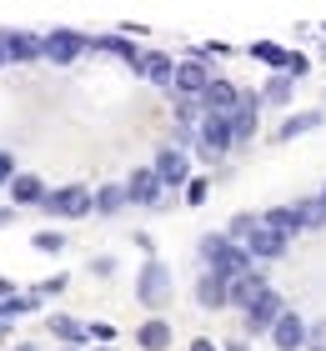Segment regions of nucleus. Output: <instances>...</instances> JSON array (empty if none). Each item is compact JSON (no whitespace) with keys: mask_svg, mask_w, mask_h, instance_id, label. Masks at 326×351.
Returning a JSON list of instances; mask_svg holds the SVG:
<instances>
[{"mask_svg":"<svg viewBox=\"0 0 326 351\" xmlns=\"http://www.w3.org/2000/svg\"><path fill=\"white\" fill-rule=\"evenodd\" d=\"M201 261H206V271H216L221 281H236L241 271L256 266V256L246 246H236L231 236H206V241H201Z\"/></svg>","mask_w":326,"mask_h":351,"instance_id":"nucleus-1","label":"nucleus"},{"mask_svg":"<svg viewBox=\"0 0 326 351\" xmlns=\"http://www.w3.org/2000/svg\"><path fill=\"white\" fill-rule=\"evenodd\" d=\"M196 131H201V156H211V161L236 146V125H231V116H216V110H206Z\"/></svg>","mask_w":326,"mask_h":351,"instance_id":"nucleus-2","label":"nucleus"},{"mask_svg":"<svg viewBox=\"0 0 326 351\" xmlns=\"http://www.w3.org/2000/svg\"><path fill=\"white\" fill-rule=\"evenodd\" d=\"M40 206H45L51 216H86L91 206H95V196H91L86 186H60V191H45Z\"/></svg>","mask_w":326,"mask_h":351,"instance_id":"nucleus-3","label":"nucleus"},{"mask_svg":"<svg viewBox=\"0 0 326 351\" xmlns=\"http://www.w3.org/2000/svg\"><path fill=\"white\" fill-rule=\"evenodd\" d=\"M136 291H141L145 306H166V296H171V271L161 266V261H145V266H141Z\"/></svg>","mask_w":326,"mask_h":351,"instance_id":"nucleus-4","label":"nucleus"},{"mask_svg":"<svg viewBox=\"0 0 326 351\" xmlns=\"http://www.w3.org/2000/svg\"><path fill=\"white\" fill-rule=\"evenodd\" d=\"M45 45V60H51V66H75V56L86 51V36H75V30H51V36L40 40Z\"/></svg>","mask_w":326,"mask_h":351,"instance_id":"nucleus-5","label":"nucleus"},{"mask_svg":"<svg viewBox=\"0 0 326 351\" xmlns=\"http://www.w3.org/2000/svg\"><path fill=\"white\" fill-rule=\"evenodd\" d=\"M0 45H5L10 66H36V60L45 56V45L36 36H25V30H0Z\"/></svg>","mask_w":326,"mask_h":351,"instance_id":"nucleus-6","label":"nucleus"},{"mask_svg":"<svg viewBox=\"0 0 326 351\" xmlns=\"http://www.w3.org/2000/svg\"><path fill=\"white\" fill-rule=\"evenodd\" d=\"M261 291H266V276H261V271L251 266V271H241V276H236L231 286H226V306H241V311H251Z\"/></svg>","mask_w":326,"mask_h":351,"instance_id":"nucleus-7","label":"nucleus"},{"mask_svg":"<svg viewBox=\"0 0 326 351\" xmlns=\"http://www.w3.org/2000/svg\"><path fill=\"white\" fill-rule=\"evenodd\" d=\"M161 191H166V181H161V171H156V166H141V171L126 181V196L136 201V206H156V201H161Z\"/></svg>","mask_w":326,"mask_h":351,"instance_id":"nucleus-8","label":"nucleus"},{"mask_svg":"<svg viewBox=\"0 0 326 351\" xmlns=\"http://www.w3.org/2000/svg\"><path fill=\"white\" fill-rule=\"evenodd\" d=\"M281 311H286V301H281V296H276L271 286H266V291L256 296V306L246 311V331H271L276 322H281Z\"/></svg>","mask_w":326,"mask_h":351,"instance_id":"nucleus-9","label":"nucleus"},{"mask_svg":"<svg viewBox=\"0 0 326 351\" xmlns=\"http://www.w3.org/2000/svg\"><path fill=\"white\" fill-rule=\"evenodd\" d=\"M286 241H291V236H281L276 226H266V221H256V231L246 236V251L256 261H271V256H281V251H286Z\"/></svg>","mask_w":326,"mask_h":351,"instance_id":"nucleus-10","label":"nucleus"},{"mask_svg":"<svg viewBox=\"0 0 326 351\" xmlns=\"http://www.w3.org/2000/svg\"><path fill=\"white\" fill-rule=\"evenodd\" d=\"M136 75H145V81H156V86H176V60L161 56V51H141Z\"/></svg>","mask_w":326,"mask_h":351,"instance_id":"nucleus-11","label":"nucleus"},{"mask_svg":"<svg viewBox=\"0 0 326 351\" xmlns=\"http://www.w3.org/2000/svg\"><path fill=\"white\" fill-rule=\"evenodd\" d=\"M271 341L281 346V351H301L306 346V322H301L296 311H281V322L271 326Z\"/></svg>","mask_w":326,"mask_h":351,"instance_id":"nucleus-12","label":"nucleus"},{"mask_svg":"<svg viewBox=\"0 0 326 351\" xmlns=\"http://www.w3.org/2000/svg\"><path fill=\"white\" fill-rule=\"evenodd\" d=\"M236 101H241V90H236L231 81H216V75H211V86L201 90V106H206V110H216V116H231Z\"/></svg>","mask_w":326,"mask_h":351,"instance_id":"nucleus-13","label":"nucleus"},{"mask_svg":"<svg viewBox=\"0 0 326 351\" xmlns=\"http://www.w3.org/2000/svg\"><path fill=\"white\" fill-rule=\"evenodd\" d=\"M206 86H211L206 60H181V66H176V90H181V95H201Z\"/></svg>","mask_w":326,"mask_h":351,"instance_id":"nucleus-14","label":"nucleus"},{"mask_svg":"<svg viewBox=\"0 0 326 351\" xmlns=\"http://www.w3.org/2000/svg\"><path fill=\"white\" fill-rule=\"evenodd\" d=\"M226 286H231V281H221L216 271H206V276L196 281V301H201L206 311H221L226 306Z\"/></svg>","mask_w":326,"mask_h":351,"instance_id":"nucleus-15","label":"nucleus"},{"mask_svg":"<svg viewBox=\"0 0 326 351\" xmlns=\"http://www.w3.org/2000/svg\"><path fill=\"white\" fill-rule=\"evenodd\" d=\"M156 171H161V181H166V186H186V151L166 146L156 156Z\"/></svg>","mask_w":326,"mask_h":351,"instance_id":"nucleus-16","label":"nucleus"},{"mask_svg":"<svg viewBox=\"0 0 326 351\" xmlns=\"http://www.w3.org/2000/svg\"><path fill=\"white\" fill-rule=\"evenodd\" d=\"M10 201L15 206H40L45 201V181L40 176H15L10 181Z\"/></svg>","mask_w":326,"mask_h":351,"instance_id":"nucleus-17","label":"nucleus"},{"mask_svg":"<svg viewBox=\"0 0 326 351\" xmlns=\"http://www.w3.org/2000/svg\"><path fill=\"white\" fill-rule=\"evenodd\" d=\"M256 110H261V95H241L236 110H231V125H236V141H246L256 131Z\"/></svg>","mask_w":326,"mask_h":351,"instance_id":"nucleus-18","label":"nucleus"},{"mask_svg":"<svg viewBox=\"0 0 326 351\" xmlns=\"http://www.w3.org/2000/svg\"><path fill=\"white\" fill-rule=\"evenodd\" d=\"M261 221H266V226H276L281 236H296V231H306V226H301V211H296V206H271V211L261 216Z\"/></svg>","mask_w":326,"mask_h":351,"instance_id":"nucleus-19","label":"nucleus"},{"mask_svg":"<svg viewBox=\"0 0 326 351\" xmlns=\"http://www.w3.org/2000/svg\"><path fill=\"white\" fill-rule=\"evenodd\" d=\"M136 341H141L145 351H166V346H171V326H166V322H145V326L136 331Z\"/></svg>","mask_w":326,"mask_h":351,"instance_id":"nucleus-20","label":"nucleus"},{"mask_svg":"<svg viewBox=\"0 0 326 351\" xmlns=\"http://www.w3.org/2000/svg\"><path fill=\"white\" fill-rule=\"evenodd\" d=\"M91 45H95V51H106V56H121V60H130V66L141 60V51H136V45H130L126 36H101V40H91Z\"/></svg>","mask_w":326,"mask_h":351,"instance_id":"nucleus-21","label":"nucleus"},{"mask_svg":"<svg viewBox=\"0 0 326 351\" xmlns=\"http://www.w3.org/2000/svg\"><path fill=\"white\" fill-rule=\"evenodd\" d=\"M51 331H56L60 341H71V346H80V341L91 337V326H80V322H71V316H51Z\"/></svg>","mask_w":326,"mask_h":351,"instance_id":"nucleus-22","label":"nucleus"},{"mask_svg":"<svg viewBox=\"0 0 326 351\" xmlns=\"http://www.w3.org/2000/svg\"><path fill=\"white\" fill-rule=\"evenodd\" d=\"M296 211H301V226H306V231H321V226H326V196L296 201Z\"/></svg>","mask_w":326,"mask_h":351,"instance_id":"nucleus-23","label":"nucleus"},{"mask_svg":"<svg viewBox=\"0 0 326 351\" xmlns=\"http://www.w3.org/2000/svg\"><path fill=\"white\" fill-rule=\"evenodd\" d=\"M130 196H126V186H101V191H95V211H121V206H126Z\"/></svg>","mask_w":326,"mask_h":351,"instance_id":"nucleus-24","label":"nucleus"},{"mask_svg":"<svg viewBox=\"0 0 326 351\" xmlns=\"http://www.w3.org/2000/svg\"><path fill=\"white\" fill-rule=\"evenodd\" d=\"M251 56H256V60H266V66H276V71H286V56H291V51H281V45H271V40H256V45H251Z\"/></svg>","mask_w":326,"mask_h":351,"instance_id":"nucleus-25","label":"nucleus"},{"mask_svg":"<svg viewBox=\"0 0 326 351\" xmlns=\"http://www.w3.org/2000/svg\"><path fill=\"white\" fill-rule=\"evenodd\" d=\"M321 125V116L316 110H306V116H291L286 125H281V141H291V136H306V131H316Z\"/></svg>","mask_w":326,"mask_h":351,"instance_id":"nucleus-26","label":"nucleus"},{"mask_svg":"<svg viewBox=\"0 0 326 351\" xmlns=\"http://www.w3.org/2000/svg\"><path fill=\"white\" fill-rule=\"evenodd\" d=\"M261 101H271V106H286V101H291V75H276V81H266Z\"/></svg>","mask_w":326,"mask_h":351,"instance_id":"nucleus-27","label":"nucleus"},{"mask_svg":"<svg viewBox=\"0 0 326 351\" xmlns=\"http://www.w3.org/2000/svg\"><path fill=\"white\" fill-rule=\"evenodd\" d=\"M256 221H261V216H236L231 226H226V236H231V241H246V236L256 231Z\"/></svg>","mask_w":326,"mask_h":351,"instance_id":"nucleus-28","label":"nucleus"},{"mask_svg":"<svg viewBox=\"0 0 326 351\" xmlns=\"http://www.w3.org/2000/svg\"><path fill=\"white\" fill-rule=\"evenodd\" d=\"M25 311H36V296H5V322L10 316H25Z\"/></svg>","mask_w":326,"mask_h":351,"instance_id":"nucleus-29","label":"nucleus"},{"mask_svg":"<svg viewBox=\"0 0 326 351\" xmlns=\"http://www.w3.org/2000/svg\"><path fill=\"white\" fill-rule=\"evenodd\" d=\"M306 351H326V322L306 326Z\"/></svg>","mask_w":326,"mask_h":351,"instance_id":"nucleus-30","label":"nucleus"},{"mask_svg":"<svg viewBox=\"0 0 326 351\" xmlns=\"http://www.w3.org/2000/svg\"><path fill=\"white\" fill-rule=\"evenodd\" d=\"M36 246H40V251H60V246H65V236H60V231H40V236H36Z\"/></svg>","mask_w":326,"mask_h":351,"instance_id":"nucleus-31","label":"nucleus"},{"mask_svg":"<svg viewBox=\"0 0 326 351\" xmlns=\"http://www.w3.org/2000/svg\"><path fill=\"white\" fill-rule=\"evenodd\" d=\"M10 181H15V156L0 151V186H10Z\"/></svg>","mask_w":326,"mask_h":351,"instance_id":"nucleus-32","label":"nucleus"},{"mask_svg":"<svg viewBox=\"0 0 326 351\" xmlns=\"http://www.w3.org/2000/svg\"><path fill=\"white\" fill-rule=\"evenodd\" d=\"M186 186H191V191H186V201H191V206H201V201L211 196V186H206V181H186Z\"/></svg>","mask_w":326,"mask_h":351,"instance_id":"nucleus-33","label":"nucleus"},{"mask_svg":"<svg viewBox=\"0 0 326 351\" xmlns=\"http://www.w3.org/2000/svg\"><path fill=\"white\" fill-rule=\"evenodd\" d=\"M91 271H95V276H110V271H116V261H110V256H95Z\"/></svg>","mask_w":326,"mask_h":351,"instance_id":"nucleus-34","label":"nucleus"},{"mask_svg":"<svg viewBox=\"0 0 326 351\" xmlns=\"http://www.w3.org/2000/svg\"><path fill=\"white\" fill-rule=\"evenodd\" d=\"M286 75H306V56H286Z\"/></svg>","mask_w":326,"mask_h":351,"instance_id":"nucleus-35","label":"nucleus"},{"mask_svg":"<svg viewBox=\"0 0 326 351\" xmlns=\"http://www.w3.org/2000/svg\"><path fill=\"white\" fill-rule=\"evenodd\" d=\"M10 221H15V211H10V206H0V226H10Z\"/></svg>","mask_w":326,"mask_h":351,"instance_id":"nucleus-36","label":"nucleus"},{"mask_svg":"<svg viewBox=\"0 0 326 351\" xmlns=\"http://www.w3.org/2000/svg\"><path fill=\"white\" fill-rule=\"evenodd\" d=\"M191 351H216V341H191Z\"/></svg>","mask_w":326,"mask_h":351,"instance_id":"nucleus-37","label":"nucleus"},{"mask_svg":"<svg viewBox=\"0 0 326 351\" xmlns=\"http://www.w3.org/2000/svg\"><path fill=\"white\" fill-rule=\"evenodd\" d=\"M0 66H10V56H5V45H0Z\"/></svg>","mask_w":326,"mask_h":351,"instance_id":"nucleus-38","label":"nucleus"},{"mask_svg":"<svg viewBox=\"0 0 326 351\" xmlns=\"http://www.w3.org/2000/svg\"><path fill=\"white\" fill-rule=\"evenodd\" d=\"M226 351H246V346H241V341H231V346H226Z\"/></svg>","mask_w":326,"mask_h":351,"instance_id":"nucleus-39","label":"nucleus"},{"mask_svg":"<svg viewBox=\"0 0 326 351\" xmlns=\"http://www.w3.org/2000/svg\"><path fill=\"white\" fill-rule=\"evenodd\" d=\"M0 322H5V301H0Z\"/></svg>","mask_w":326,"mask_h":351,"instance_id":"nucleus-40","label":"nucleus"},{"mask_svg":"<svg viewBox=\"0 0 326 351\" xmlns=\"http://www.w3.org/2000/svg\"><path fill=\"white\" fill-rule=\"evenodd\" d=\"M15 351H30V346H15Z\"/></svg>","mask_w":326,"mask_h":351,"instance_id":"nucleus-41","label":"nucleus"},{"mask_svg":"<svg viewBox=\"0 0 326 351\" xmlns=\"http://www.w3.org/2000/svg\"><path fill=\"white\" fill-rule=\"evenodd\" d=\"M65 351H75V346H65Z\"/></svg>","mask_w":326,"mask_h":351,"instance_id":"nucleus-42","label":"nucleus"},{"mask_svg":"<svg viewBox=\"0 0 326 351\" xmlns=\"http://www.w3.org/2000/svg\"><path fill=\"white\" fill-rule=\"evenodd\" d=\"M101 351H110V346H101Z\"/></svg>","mask_w":326,"mask_h":351,"instance_id":"nucleus-43","label":"nucleus"},{"mask_svg":"<svg viewBox=\"0 0 326 351\" xmlns=\"http://www.w3.org/2000/svg\"><path fill=\"white\" fill-rule=\"evenodd\" d=\"M321 196H326V191H321Z\"/></svg>","mask_w":326,"mask_h":351,"instance_id":"nucleus-44","label":"nucleus"}]
</instances>
